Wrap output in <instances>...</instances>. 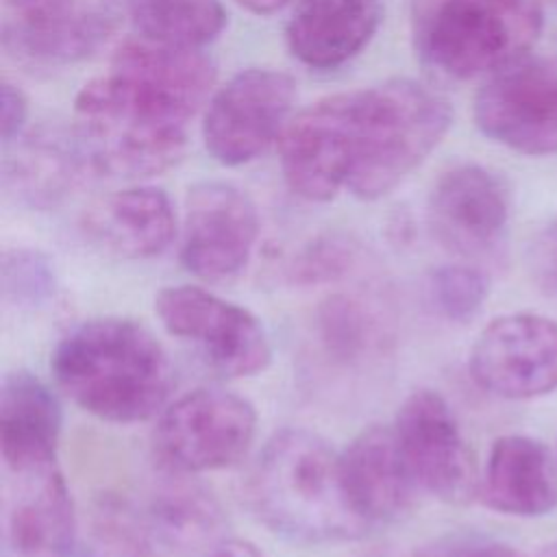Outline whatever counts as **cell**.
<instances>
[{"mask_svg":"<svg viewBox=\"0 0 557 557\" xmlns=\"http://www.w3.org/2000/svg\"><path fill=\"white\" fill-rule=\"evenodd\" d=\"M450 122L448 100L409 78L326 96L285 126L281 170L289 189L311 202L342 187L376 200L431 154Z\"/></svg>","mask_w":557,"mask_h":557,"instance_id":"obj_1","label":"cell"},{"mask_svg":"<svg viewBox=\"0 0 557 557\" xmlns=\"http://www.w3.org/2000/svg\"><path fill=\"white\" fill-rule=\"evenodd\" d=\"M213 81L215 67L198 48L124 41L111 70L89 81L74 102V131L94 172L146 178L172 168Z\"/></svg>","mask_w":557,"mask_h":557,"instance_id":"obj_2","label":"cell"},{"mask_svg":"<svg viewBox=\"0 0 557 557\" xmlns=\"http://www.w3.org/2000/svg\"><path fill=\"white\" fill-rule=\"evenodd\" d=\"M57 385L87 413L135 424L159 416L174 368L154 333L131 318H94L74 326L50 359Z\"/></svg>","mask_w":557,"mask_h":557,"instance_id":"obj_3","label":"cell"},{"mask_svg":"<svg viewBox=\"0 0 557 557\" xmlns=\"http://www.w3.org/2000/svg\"><path fill=\"white\" fill-rule=\"evenodd\" d=\"M244 492L261 524L298 544L346 542L368 529L348 503L339 453L307 429L274 433L255 457Z\"/></svg>","mask_w":557,"mask_h":557,"instance_id":"obj_4","label":"cell"},{"mask_svg":"<svg viewBox=\"0 0 557 557\" xmlns=\"http://www.w3.org/2000/svg\"><path fill=\"white\" fill-rule=\"evenodd\" d=\"M544 24L540 0H422L416 46L448 78H474L518 61Z\"/></svg>","mask_w":557,"mask_h":557,"instance_id":"obj_5","label":"cell"},{"mask_svg":"<svg viewBox=\"0 0 557 557\" xmlns=\"http://www.w3.org/2000/svg\"><path fill=\"white\" fill-rule=\"evenodd\" d=\"M257 435V411L244 396L198 387L159 413L152 448L159 466L174 474L224 470L246 457Z\"/></svg>","mask_w":557,"mask_h":557,"instance_id":"obj_6","label":"cell"},{"mask_svg":"<svg viewBox=\"0 0 557 557\" xmlns=\"http://www.w3.org/2000/svg\"><path fill=\"white\" fill-rule=\"evenodd\" d=\"M163 329L191 344L226 379L255 376L270 366L272 348L259 318L196 285H170L154 296Z\"/></svg>","mask_w":557,"mask_h":557,"instance_id":"obj_7","label":"cell"},{"mask_svg":"<svg viewBox=\"0 0 557 557\" xmlns=\"http://www.w3.org/2000/svg\"><path fill=\"white\" fill-rule=\"evenodd\" d=\"M474 124L492 141L522 154H557V54L522 57L483 83Z\"/></svg>","mask_w":557,"mask_h":557,"instance_id":"obj_8","label":"cell"},{"mask_svg":"<svg viewBox=\"0 0 557 557\" xmlns=\"http://www.w3.org/2000/svg\"><path fill=\"white\" fill-rule=\"evenodd\" d=\"M74 503L59 459L2 461L0 557H70Z\"/></svg>","mask_w":557,"mask_h":557,"instance_id":"obj_9","label":"cell"},{"mask_svg":"<svg viewBox=\"0 0 557 557\" xmlns=\"http://www.w3.org/2000/svg\"><path fill=\"white\" fill-rule=\"evenodd\" d=\"M296 83L272 67L237 72L209 100L202 120L207 152L222 165L257 159L285 131L294 107Z\"/></svg>","mask_w":557,"mask_h":557,"instance_id":"obj_10","label":"cell"},{"mask_svg":"<svg viewBox=\"0 0 557 557\" xmlns=\"http://www.w3.org/2000/svg\"><path fill=\"white\" fill-rule=\"evenodd\" d=\"M392 426L420 490L448 505H466L476 496L481 479L472 450L442 394L411 392Z\"/></svg>","mask_w":557,"mask_h":557,"instance_id":"obj_11","label":"cell"},{"mask_svg":"<svg viewBox=\"0 0 557 557\" xmlns=\"http://www.w3.org/2000/svg\"><path fill=\"white\" fill-rule=\"evenodd\" d=\"M468 370L492 396L531 400L557 389V322L540 313H505L476 335Z\"/></svg>","mask_w":557,"mask_h":557,"instance_id":"obj_12","label":"cell"},{"mask_svg":"<svg viewBox=\"0 0 557 557\" xmlns=\"http://www.w3.org/2000/svg\"><path fill=\"white\" fill-rule=\"evenodd\" d=\"M257 235V207L239 187L205 181L187 191L181 263L194 276L209 283L237 276L250 261Z\"/></svg>","mask_w":557,"mask_h":557,"instance_id":"obj_13","label":"cell"},{"mask_svg":"<svg viewBox=\"0 0 557 557\" xmlns=\"http://www.w3.org/2000/svg\"><path fill=\"white\" fill-rule=\"evenodd\" d=\"M426 218L433 237L455 255L476 259L494 252L509 224V191L498 174L459 163L435 181Z\"/></svg>","mask_w":557,"mask_h":557,"instance_id":"obj_14","label":"cell"},{"mask_svg":"<svg viewBox=\"0 0 557 557\" xmlns=\"http://www.w3.org/2000/svg\"><path fill=\"white\" fill-rule=\"evenodd\" d=\"M109 33L96 0H4L2 46L20 63L61 67L89 57Z\"/></svg>","mask_w":557,"mask_h":557,"instance_id":"obj_15","label":"cell"},{"mask_svg":"<svg viewBox=\"0 0 557 557\" xmlns=\"http://www.w3.org/2000/svg\"><path fill=\"white\" fill-rule=\"evenodd\" d=\"M342 481L355 513L370 527L405 516L418 483L405 461L394 426L372 424L339 453Z\"/></svg>","mask_w":557,"mask_h":557,"instance_id":"obj_16","label":"cell"},{"mask_svg":"<svg viewBox=\"0 0 557 557\" xmlns=\"http://www.w3.org/2000/svg\"><path fill=\"white\" fill-rule=\"evenodd\" d=\"M83 231L115 257L150 259L172 244L176 215L163 189L135 185L96 200L83 215Z\"/></svg>","mask_w":557,"mask_h":557,"instance_id":"obj_17","label":"cell"},{"mask_svg":"<svg viewBox=\"0 0 557 557\" xmlns=\"http://www.w3.org/2000/svg\"><path fill=\"white\" fill-rule=\"evenodd\" d=\"M379 0H298L285 39L307 67L331 70L357 57L379 30Z\"/></svg>","mask_w":557,"mask_h":557,"instance_id":"obj_18","label":"cell"},{"mask_svg":"<svg viewBox=\"0 0 557 557\" xmlns=\"http://www.w3.org/2000/svg\"><path fill=\"white\" fill-rule=\"evenodd\" d=\"M2 183L22 205L50 209L94 172L76 131H39L9 144Z\"/></svg>","mask_w":557,"mask_h":557,"instance_id":"obj_19","label":"cell"},{"mask_svg":"<svg viewBox=\"0 0 557 557\" xmlns=\"http://www.w3.org/2000/svg\"><path fill=\"white\" fill-rule=\"evenodd\" d=\"M479 494L498 513H550L557 507V468L548 448L529 435L498 437L490 448Z\"/></svg>","mask_w":557,"mask_h":557,"instance_id":"obj_20","label":"cell"},{"mask_svg":"<svg viewBox=\"0 0 557 557\" xmlns=\"http://www.w3.org/2000/svg\"><path fill=\"white\" fill-rule=\"evenodd\" d=\"M394 324L383 302L359 292L329 294L313 311V346L331 368L359 372L394 348Z\"/></svg>","mask_w":557,"mask_h":557,"instance_id":"obj_21","label":"cell"},{"mask_svg":"<svg viewBox=\"0 0 557 557\" xmlns=\"http://www.w3.org/2000/svg\"><path fill=\"white\" fill-rule=\"evenodd\" d=\"M187 476L168 472L144 509L165 557H213L231 537L228 522L218 498Z\"/></svg>","mask_w":557,"mask_h":557,"instance_id":"obj_22","label":"cell"},{"mask_svg":"<svg viewBox=\"0 0 557 557\" xmlns=\"http://www.w3.org/2000/svg\"><path fill=\"white\" fill-rule=\"evenodd\" d=\"M61 409L52 392L28 372H11L0 392V461L57 457Z\"/></svg>","mask_w":557,"mask_h":557,"instance_id":"obj_23","label":"cell"},{"mask_svg":"<svg viewBox=\"0 0 557 557\" xmlns=\"http://www.w3.org/2000/svg\"><path fill=\"white\" fill-rule=\"evenodd\" d=\"M126 11L144 39L178 48H200L226 24L220 0H126Z\"/></svg>","mask_w":557,"mask_h":557,"instance_id":"obj_24","label":"cell"},{"mask_svg":"<svg viewBox=\"0 0 557 557\" xmlns=\"http://www.w3.org/2000/svg\"><path fill=\"white\" fill-rule=\"evenodd\" d=\"M91 535L102 557H165L146 509L124 496L104 494L91 511Z\"/></svg>","mask_w":557,"mask_h":557,"instance_id":"obj_25","label":"cell"},{"mask_svg":"<svg viewBox=\"0 0 557 557\" xmlns=\"http://www.w3.org/2000/svg\"><path fill=\"white\" fill-rule=\"evenodd\" d=\"M433 309L450 322H470L490 294V278L483 270L466 263L435 268L426 281Z\"/></svg>","mask_w":557,"mask_h":557,"instance_id":"obj_26","label":"cell"},{"mask_svg":"<svg viewBox=\"0 0 557 557\" xmlns=\"http://www.w3.org/2000/svg\"><path fill=\"white\" fill-rule=\"evenodd\" d=\"M361 261V248L344 235H322L305 244L289 261L287 276L296 285H324L346 278Z\"/></svg>","mask_w":557,"mask_h":557,"instance_id":"obj_27","label":"cell"},{"mask_svg":"<svg viewBox=\"0 0 557 557\" xmlns=\"http://www.w3.org/2000/svg\"><path fill=\"white\" fill-rule=\"evenodd\" d=\"M529 270L537 287L557 300V215L533 239Z\"/></svg>","mask_w":557,"mask_h":557,"instance_id":"obj_28","label":"cell"},{"mask_svg":"<svg viewBox=\"0 0 557 557\" xmlns=\"http://www.w3.org/2000/svg\"><path fill=\"white\" fill-rule=\"evenodd\" d=\"M26 117H28V102H26V96L22 94V89H17L11 83H2V89H0V137H2L4 146L13 144L15 139H20L24 135Z\"/></svg>","mask_w":557,"mask_h":557,"instance_id":"obj_29","label":"cell"},{"mask_svg":"<svg viewBox=\"0 0 557 557\" xmlns=\"http://www.w3.org/2000/svg\"><path fill=\"white\" fill-rule=\"evenodd\" d=\"M213 557H261V553H259L252 544H248V542L228 537V540L213 553Z\"/></svg>","mask_w":557,"mask_h":557,"instance_id":"obj_30","label":"cell"},{"mask_svg":"<svg viewBox=\"0 0 557 557\" xmlns=\"http://www.w3.org/2000/svg\"><path fill=\"white\" fill-rule=\"evenodd\" d=\"M461 557H524V555L505 544H483L466 550Z\"/></svg>","mask_w":557,"mask_h":557,"instance_id":"obj_31","label":"cell"},{"mask_svg":"<svg viewBox=\"0 0 557 557\" xmlns=\"http://www.w3.org/2000/svg\"><path fill=\"white\" fill-rule=\"evenodd\" d=\"M237 2L257 15H270L278 9H283L289 0H237Z\"/></svg>","mask_w":557,"mask_h":557,"instance_id":"obj_32","label":"cell"},{"mask_svg":"<svg viewBox=\"0 0 557 557\" xmlns=\"http://www.w3.org/2000/svg\"><path fill=\"white\" fill-rule=\"evenodd\" d=\"M537 557H557V542L546 544V546L540 550V555H537Z\"/></svg>","mask_w":557,"mask_h":557,"instance_id":"obj_33","label":"cell"},{"mask_svg":"<svg viewBox=\"0 0 557 557\" xmlns=\"http://www.w3.org/2000/svg\"><path fill=\"white\" fill-rule=\"evenodd\" d=\"M555 2H557V0H555Z\"/></svg>","mask_w":557,"mask_h":557,"instance_id":"obj_34","label":"cell"}]
</instances>
